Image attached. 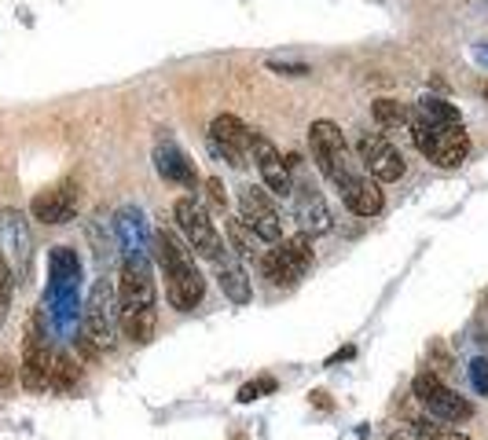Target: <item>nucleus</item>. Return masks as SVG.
Returning <instances> with one entry per match:
<instances>
[{"instance_id":"nucleus-1","label":"nucleus","mask_w":488,"mask_h":440,"mask_svg":"<svg viewBox=\"0 0 488 440\" xmlns=\"http://www.w3.org/2000/svg\"><path fill=\"white\" fill-rule=\"evenodd\" d=\"M411 140L419 154L441 170H459L470 158V133L463 125L459 106L441 96H422L411 106Z\"/></svg>"},{"instance_id":"nucleus-2","label":"nucleus","mask_w":488,"mask_h":440,"mask_svg":"<svg viewBox=\"0 0 488 440\" xmlns=\"http://www.w3.org/2000/svg\"><path fill=\"white\" fill-rule=\"evenodd\" d=\"M118 312L122 330L133 345H147L158 326V287L151 257H125L122 261V280H118Z\"/></svg>"},{"instance_id":"nucleus-3","label":"nucleus","mask_w":488,"mask_h":440,"mask_svg":"<svg viewBox=\"0 0 488 440\" xmlns=\"http://www.w3.org/2000/svg\"><path fill=\"white\" fill-rule=\"evenodd\" d=\"M151 250H154V261L161 268V280H166L170 305L177 312H195L202 305V298H206V275L198 271L191 246L177 232L158 228L151 235Z\"/></svg>"},{"instance_id":"nucleus-4","label":"nucleus","mask_w":488,"mask_h":440,"mask_svg":"<svg viewBox=\"0 0 488 440\" xmlns=\"http://www.w3.org/2000/svg\"><path fill=\"white\" fill-rule=\"evenodd\" d=\"M118 326H122L118 290L111 280H96L81 308V338L92 342L99 353H106L118 345Z\"/></svg>"},{"instance_id":"nucleus-5","label":"nucleus","mask_w":488,"mask_h":440,"mask_svg":"<svg viewBox=\"0 0 488 440\" xmlns=\"http://www.w3.org/2000/svg\"><path fill=\"white\" fill-rule=\"evenodd\" d=\"M308 151H312V161H316V170L327 177L335 188H342L353 173H356V165L349 161V143L342 136V129L327 118H319L308 125Z\"/></svg>"},{"instance_id":"nucleus-6","label":"nucleus","mask_w":488,"mask_h":440,"mask_svg":"<svg viewBox=\"0 0 488 440\" xmlns=\"http://www.w3.org/2000/svg\"><path fill=\"white\" fill-rule=\"evenodd\" d=\"M173 220H177V228L184 235V243L191 246L195 257H206V261H216L228 246L221 239V232H216V225L209 220L206 206L195 198V195H184L173 202Z\"/></svg>"},{"instance_id":"nucleus-7","label":"nucleus","mask_w":488,"mask_h":440,"mask_svg":"<svg viewBox=\"0 0 488 440\" xmlns=\"http://www.w3.org/2000/svg\"><path fill=\"white\" fill-rule=\"evenodd\" d=\"M261 264H264V275H268V280H272L276 287H287V290L298 287V283L305 280V271L316 264L312 235L298 232V235H290V239H280L272 250L261 257Z\"/></svg>"},{"instance_id":"nucleus-8","label":"nucleus","mask_w":488,"mask_h":440,"mask_svg":"<svg viewBox=\"0 0 488 440\" xmlns=\"http://www.w3.org/2000/svg\"><path fill=\"white\" fill-rule=\"evenodd\" d=\"M411 393L415 400L433 415V418H441V422H470L474 418V404L466 397H459L456 390H448V385L433 374V371H419L415 381H411Z\"/></svg>"},{"instance_id":"nucleus-9","label":"nucleus","mask_w":488,"mask_h":440,"mask_svg":"<svg viewBox=\"0 0 488 440\" xmlns=\"http://www.w3.org/2000/svg\"><path fill=\"white\" fill-rule=\"evenodd\" d=\"M51 345L44 335V316L33 312L26 323V342H23V363H19V381L26 393H44L48 390V374H51Z\"/></svg>"},{"instance_id":"nucleus-10","label":"nucleus","mask_w":488,"mask_h":440,"mask_svg":"<svg viewBox=\"0 0 488 440\" xmlns=\"http://www.w3.org/2000/svg\"><path fill=\"white\" fill-rule=\"evenodd\" d=\"M0 253H5L15 283L30 280V264H33V235H30V220L23 209L8 206L0 213Z\"/></svg>"},{"instance_id":"nucleus-11","label":"nucleus","mask_w":488,"mask_h":440,"mask_svg":"<svg viewBox=\"0 0 488 440\" xmlns=\"http://www.w3.org/2000/svg\"><path fill=\"white\" fill-rule=\"evenodd\" d=\"M287 170L294 177V188H290V198H294V216L305 235H323L331 232V213H327V202L316 191L312 180L301 177V158L298 154H287Z\"/></svg>"},{"instance_id":"nucleus-12","label":"nucleus","mask_w":488,"mask_h":440,"mask_svg":"<svg viewBox=\"0 0 488 440\" xmlns=\"http://www.w3.org/2000/svg\"><path fill=\"white\" fill-rule=\"evenodd\" d=\"M239 220L243 225L261 239V243H280L283 239V220H280V209H276V202L268 198V191L264 188H257V184H246L243 191H239Z\"/></svg>"},{"instance_id":"nucleus-13","label":"nucleus","mask_w":488,"mask_h":440,"mask_svg":"<svg viewBox=\"0 0 488 440\" xmlns=\"http://www.w3.org/2000/svg\"><path fill=\"white\" fill-rule=\"evenodd\" d=\"M356 151H360L364 173H367L371 180H378V184H393V180H401V177L408 173L404 154H401L382 133H364L360 143H356Z\"/></svg>"},{"instance_id":"nucleus-14","label":"nucleus","mask_w":488,"mask_h":440,"mask_svg":"<svg viewBox=\"0 0 488 440\" xmlns=\"http://www.w3.org/2000/svg\"><path fill=\"white\" fill-rule=\"evenodd\" d=\"M209 151L225 158L232 170H246L250 165V129L235 115H216L209 122Z\"/></svg>"},{"instance_id":"nucleus-15","label":"nucleus","mask_w":488,"mask_h":440,"mask_svg":"<svg viewBox=\"0 0 488 440\" xmlns=\"http://www.w3.org/2000/svg\"><path fill=\"white\" fill-rule=\"evenodd\" d=\"M78 209H81V191H78L74 180L48 188V191L33 195V202H30V216L41 220V225H48V228L70 225V220L78 216Z\"/></svg>"},{"instance_id":"nucleus-16","label":"nucleus","mask_w":488,"mask_h":440,"mask_svg":"<svg viewBox=\"0 0 488 440\" xmlns=\"http://www.w3.org/2000/svg\"><path fill=\"white\" fill-rule=\"evenodd\" d=\"M250 158H253V165H257L261 180H264V191H276V195L287 198L290 188H294V177H290V170H287L283 154L276 151V143L268 140V136H261V133H250Z\"/></svg>"},{"instance_id":"nucleus-17","label":"nucleus","mask_w":488,"mask_h":440,"mask_svg":"<svg viewBox=\"0 0 488 440\" xmlns=\"http://www.w3.org/2000/svg\"><path fill=\"white\" fill-rule=\"evenodd\" d=\"M81 290V257L70 246H51L48 250V294L44 301L78 298Z\"/></svg>"},{"instance_id":"nucleus-18","label":"nucleus","mask_w":488,"mask_h":440,"mask_svg":"<svg viewBox=\"0 0 488 440\" xmlns=\"http://www.w3.org/2000/svg\"><path fill=\"white\" fill-rule=\"evenodd\" d=\"M154 170L161 180H170V184H180V188H198V170H195V161L184 154V147L173 140V136H158L154 143Z\"/></svg>"},{"instance_id":"nucleus-19","label":"nucleus","mask_w":488,"mask_h":440,"mask_svg":"<svg viewBox=\"0 0 488 440\" xmlns=\"http://www.w3.org/2000/svg\"><path fill=\"white\" fill-rule=\"evenodd\" d=\"M338 195H342V202L356 213V216H378L382 213V206H386V195H382V184L378 180H371L367 173H353L342 188H338Z\"/></svg>"},{"instance_id":"nucleus-20","label":"nucleus","mask_w":488,"mask_h":440,"mask_svg":"<svg viewBox=\"0 0 488 440\" xmlns=\"http://www.w3.org/2000/svg\"><path fill=\"white\" fill-rule=\"evenodd\" d=\"M115 232H118L122 257H151V232L143 225L140 206H122L115 213Z\"/></svg>"},{"instance_id":"nucleus-21","label":"nucleus","mask_w":488,"mask_h":440,"mask_svg":"<svg viewBox=\"0 0 488 440\" xmlns=\"http://www.w3.org/2000/svg\"><path fill=\"white\" fill-rule=\"evenodd\" d=\"M213 268H216V287H221V294H225L232 305H250V298H253V283H250L246 268L239 264V253L225 250L221 257L213 261Z\"/></svg>"},{"instance_id":"nucleus-22","label":"nucleus","mask_w":488,"mask_h":440,"mask_svg":"<svg viewBox=\"0 0 488 440\" xmlns=\"http://www.w3.org/2000/svg\"><path fill=\"white\" fill-rule=\"evenodd\" d=\"M371 115H374V122L382 125V129H404V125H411V106L401 103V99H390V96L374 99L371 103Z\"/></svg>"},{"instance_id":"nucleus-23","label":"nucleus","mask_w":488,"mask_h":440,"mask_svg":"<svg viewBox=\"0 0 488 440\" xmlns=\"http://www.w3.org/2000/svg\"><path fill=\"white\" fill-rule=\"evenodd\" d=\"M78 381H81V371H78V363H74L67 353H56V356H51L48 390H56V393H70Z\"/></svg>"},{"instance_id":"nucleus-24","label":"nucleus","mask_w":488,"mask_h":440,"mask_svg":"<svg viewBox=\"0 0 488 440\" xmlns=\"http://www.w3.org/2000/svg\"><path fill=\"white\" fill-rule=\"evenodd\" d=\"M225 232H228V250H232V253H239V257H253V253H257V243H261V239L243 225L239 216L228 220Z\"/></svg>"},{"instance_id":"nucleus-25","label":"nucleus","mask_w":488,"mask_h":440,"mask_svg":"<svg viewBox=\"0 0 488 440\" xmlns=\"http://www.w3.org/2000/svg\"><path fill=\"white\" fill-rule=\"evenodd\" d=\"M415 440H474L459 429H448V426H437V422H429V418H419L415 422Z\"/></svg>"},{"instance_id":"nucleus-26","label":"nucleus","mask_w":488,"mask_h":440,"mask_svg":"<svg viewBox=\"0 0 488 440\" xmlns=\"http://www.w3.org/2000/svg\"><path fill=\"white\" fill-rule=\"evenodd\" d=\"M12 294H15V275L5 261V253H0V323L8 319V308H12Z\"/></svg>"},{"instance_id":"nucleus-27","label":"nucleus","mask_w":488,"mask_h":440,"mask_svg":"<svg viewBox=\"0 0 488 440\" xmlns=\"http://www.w3.org/2000/svg\"><path fill=\"white\" fill-rule=\"evenodd\" d=\"M264 393H276V378H257V381H246L239 390V404H253L261 400Z\"/></svg>"},{"instance_id":"nucleus-28","label":"nucleus","mask_w":488,"mask_h":440,"mask_svg":"<svg viewBox=\"0 0 488 440\" xmlns=\"http://www.w3.org/2000/svg\"><path fill=\"white\" fill-rule=\"evenodd\" d=\"M470 385H474V393L477 397H488V360L484 356H477V360H470Z\"/></svg>"},{"instance_id":"nucleus-29","label":"nucleus","mask_w":488,"mask_h":440,"mask_svg":"<svg viewBox=\"0 0 488 440\" xmlns=\"http://www.w3.org/2000/svg\"><path fill=\"white\" fill-rule=\"evenodd\" d=\"M268 70L280 74V78H308L312 74L308 63H290V60H268Z\"/></svg>"},{"instance_id":"nucleus-30","label":"nucleus","mask_w":488,"mask_h":440,"mask_svg":"<svg viewBox=\"0 0 488 440\" xmlns=\"http://www.w3.org/2000/svg\"><path fill=\"white\" fill-rule=\"evenodd\" d=\"M206 195H209L213 209H228V195H225V184L216 180V177H209V180H206Z\"/></svg>"},{"instance_id":"nucleus-31","label":"nucleus","mask_w":488,"mask_h":440,"mask_svg":"<svg viewBox=\"0 0 488 440\" xmlns=\"http://www.w3.org/2000/svg\"><path fill=\"white\" fill-rule=\"evenodd\" d=\"M12 381H15V363L0 360V390H12Z\"/></svg>"},{"instance_id":"nucleus-32","label":"nucleus","mask_w":488,"mask_h":440,"mask_svg":"<svg viewBox=\"0 0 488 440\" xmlns=\"http://www.w3.org/2000/svg\"><path fill=\"white\" fill-rule=\"evenodd\" d=\"M474 60H477L481 67H488V41H481V44H474Z\"/></svg>"},{"instance_id":"nucleus-33","label":"nucleus","mask_w":488,"mask_h":440,"mask_svg":"<svg viewBox=\"0 0 488 440\" xmlns=\"http://www.w3.org/2000/svg\"><path fill=\"white\" fill-rule=\"evenodd\" d=\"M390 440H404V436H390Z\"/></svg>"},{"instance_id":"nucleus-34","label":"nucleus","mask_w":488,"mask_h":440,"mask_svg":"<svg viewBox=\"0 0 488 440\" xmlns=\"http://www.w3.org/2000/svg\"><path fill=\"white\" fill-rule=\"evenodd\" d=\"M484 99H488V85H484Z\"/></svg>"}]
</instances>
